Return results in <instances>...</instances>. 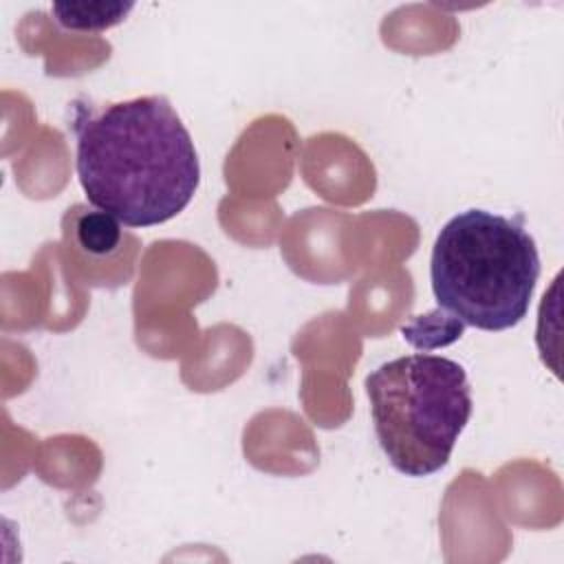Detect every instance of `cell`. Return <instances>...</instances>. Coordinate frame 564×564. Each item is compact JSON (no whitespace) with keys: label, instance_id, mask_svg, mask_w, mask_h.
Here are the masks:
<instances>
[{"label":"cell","instance_id":"cell-1","mask_svg":"<svg viewBox=\"0 0 564 564\" xmlns=\"http://www.w3.org/2000/svg\"><path fill=\"white\" fill-rule=\"evenodd\" d=\"M75 170L90 205L126 227H154L178 216L200 183L192 134L163 95L73 106Z\"/></svg>","mask_w":564,"mask_h":564},{"label":"cell","instance_id":"cell-2","mask_svg":"<svg viewBox=\"0 0 564 564\" xmlns=\"http://www.w3.org/2000/svg\"><path fill=\"white\" fill-rule=\"evenodd\" d=\"M538 278V247L522 218L467 209L443 225L432 247L434 300L463 326L487 333L518 326Z\"/></svg>","mask_w":564,"mask_h":564},{"label":"cell","instance_id":"cell-3","mask_svg":"<svg viewBox=\"0 0 564 564\" xmlns=\"http://www.w3.org/2000/svg\"><path fill=\"white\" fill-rule=\"evenodd\" d=\"M366 394L383 454L410 478L432 476L449 463L474 410L465 368L427 352L375 368L366 377Z\"/></svg>","mask_w":564,"mask_h":564},{"label":"cell","instance_id":"cell-4","mask_svg":"<svg viewBox=\"0 0 564 564\" xmlns=\"http://www.w3.org/2000/svg\"><path fill=\"white\" fill-rule=\"evenodd\" d=\"M132 2H55L53 15L68 31H104L119 24Z\"/></svg>","mask_w":564,"mask_h":564},{"label":"cell","instance_id":"cell-5","mask_svg":"<svg viewBox=\"0 0 564 564\" xmlns=\"http://www.w3.org/2000/svg\"><path fill=\"white\" fill-rule=\"evenodd\" d=\"M77 242L93 256H108L121 240V223L106 212H86L77 220Z\"/></svg>","mask_w":564,"mask_h":564}]
</instances>
